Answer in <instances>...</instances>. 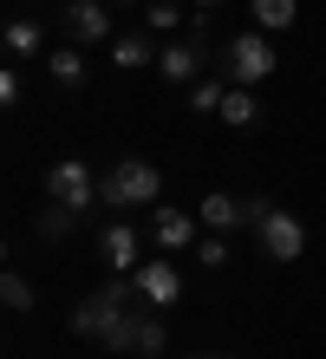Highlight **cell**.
I'll return each mask as SVG.
<instances>
[{
    "mask_svg": "<svg viewBox=\"0 0 326 359\" xmlns=\"http://www.w3.org/2000/svg\"><path fill=\"white\" fill-rule=\"evenodd\" d=\"M144 20H150L157 33H170V27H183V7H177V0H150V7H144Z\"/></svg>",
    "mask_w": 326,
    "mask_h": 359,
    "instance_id": "44dd1931",
    "label": "cell"
},
{
    "mask_svg": "<svg viewBox=\"0 0 326 359\" xmlns=\"http://www.w3.org/2000/svg\"><path fill=\"white\" fill-rule=\"evenodd\" d=\"M72 222H79V209H65V203L46 196V209L33 216V236H39V242H65V236H72Z\"/></svg>",
    "mask_w": 326,
    "mask_h": 359,
    "instance_id": "9a60e30c",
    "label": "cell"
},
{
    "mask_svg": "<svg viewBox=\"0 0 326 359\" xmlns=\"http://www.w3.org/2000/svg\"><path fill=\"white\" fill-rule=\"evenodd\" d=\"M130 294H137V281H111V287L85 294V301L72 307V333L79 340H111V333L124 327V313H130Z\"/></svg>",
    "mask_w": 326,
    "mask_h": 359,
    "instance_id": "7a4b0ae2",
    "label": "cell"
},
{
    "mask_svg": "<svg viewBox=\"0 0 326 359\" xmlns=\"http://www.w3.org/2000/svg\"><path fill=\"white\" fill-rule=\"evenodd\" d=\"M222 124H235V131H254L261 124V98H254V86H229V98H222V111H215Z\"/></svg>",
    "mask_w": 326,
    "mask_h": 359,
    "instance_id": "4fadbf2b",
    "label": "cell"
},
{
    "mask_svg": "<svg viewBox=\"0 0 326 359\" xmlns=\"http://www.w3.org/2000/svg\"><path fill=\"white\" fill-rule=\"evenodd\" d=\"M144 242H137V229H130V222H111V229H98V262H111L118 274H137L144 262Z\"/></svg>",
    "mask_w": 326,
    "mask_h": 359,
    "instance_id": "8fae6325",
    "label": "cell"
},
{
    "mask_svg": "<svg viewBox=\"0 0 326 359\" xmlns=\"http://www.w3.org/2000/svg\"><path fill=\"white\" fill-rule=\"evenodd\" d=\"M46 72H53V86L59 92H85V53H46Z\"/></svg>",
    "mask_w": 326,
    "mask_h": 359,
    "instance_id": "2e32d148",
    "label": "cell"
},
{
    "mask_svg": "<svg viewBox=\"0 0 326 359\" xmlns=\"http://www.w3.org/2000/svg\"><path fill=\"white\" fill-rule=\"evenodd\" d=\"M130 281H137V301H150V307H177V301H183V274H177V262H144Z\"/></svg>",
    "mask_w": 326,
    "mask_h": 359,
    "instance_id": "9c48e42d",
    "label": "cell"
},
{
    "mask_svg": "<svg viewBox=\"0 0 326 359\" xmlns=\"http://www.w3.org/2000/svg\"><path fill=\"white\" fill-rule=\"evenodd\" d=\"M261 203H268V196L242 203V196H229V189H209V196L196 203V216H203V229H254L261 222Z\"/></svg>",
    "mask_w": 326,
    "mask_h": 359,
    "instance_id": "52a82bcc",
    "label": "cell"
},
{
    "mask_svg": "<svg viewBox=\"0 0 326 359\" xmlns=\"http://www.w3.org/2000/svg\"><path fill=\"white\" fill-rule=\"evenodd\" d=\"M0 104H20V72H0Z\"/></svg>",
    "mask_w": 326,
    "mask_h": 359,
    "instance_id": "603a6c76",
    "label": "cell"
},
{
    "mask_svg": "<svg viewBox=\"0 0 326 359\" xmlns=\"http://www.w3.org/2000/svg\"><path fill=\"white\" fill-rule=\"evenodd\" d=\"M196 7H222V0H196Z\"/></svg>",
    "mask_w": 326,
    "mask_h": 359,
    "instance_id": "d4e9b609",
    "label": "cell"
},
{
    "mask_svg": "<svg viewBox=\"0 0 326 359\" xmlns=\"http://www.w3.org/2000/svg\"><path fill=\"white\" fill-rule=\"evenodd\" d=\"M254 242H261V255H268V262H300V248H307V222H300L294 209H274V203H261Z\"/></svg>",
    "mask_w": 326,
    "mask_h": 359,
    "instance_id": "277c9868",
    "label": "cell"
},
{
    "mask_svg": "<svg viewBox=\"0 0 326 359\" xmlns=\"http://www.w3.org/2000/svg\"><path fill=\"white\" fill-rule=\"evenodd\" d=\"M0 301H7V313H33V281H27V274H0Z\"/></svg>",
    "mask_w": 326,
    "mask_h": 359,
    "instance_id": "d6986e66",
    "label": "cell"
},
{
    "mask_svg": "<svg viewBox=\"0 0 326 359\" xmlns=\"http://www.w3.org/2000/svg\"><path fill=\"white\" fill-rule=\"evenodd\" d=\"M196 359H229V353H196Z\"/></svg>",
    "mask_w": 326,
    "mask_h": 359,
    "instance_id": "cb8c5ba5",
    "label": "cell"
},
{
    "mask_svg": "<svg viewBox=\"0 0 326 359\" xmlns=\"http://www.w3.org/2000/svg\"><path fill=\"white\" fill-rule=\"evenodd\" d=\"M0 46H7L13 59H33V53H46V27H39V20H7V33H0Z\"/></svg>",
    "mask_w": 326,
    "mask_h": 359,
    "instance_id": "5bb4252c",
    "label": "cell"
},
{
    "mask_svg": "<svg viewBox=\"0 0 326 359\" xmlns=\"http://www.w3.org/2000/svg\"><path fill=\"white\" fill-rule=\"evenodd\" d=\"M104 7H111V0H104Z\"/></svg>",
    "mask_w": 326,
    "mask_h": 359,
    "instance_id": "484cf974",
    "label": "cell"
},
{
    "mask_svg": "<svg viewBox=\"0 0 326 359\" xmlns=\"http://www.w3.org/2000/svg\"><path fill=\"white\" fill-rule=\"evenodd\" d=\"M65 33H72L79 46L118 39V33H111V7H104V0H72V7H65Z\"/></svg>",
    "mask_w": 326,
    "mask_h": 359,
    "instance_id": "30bf717a",
    "label": "cell"
},
{
    "mask_svg": "<svg viewBox=\"0 0 326 359\" xmlns=\"http://www.w3.org/2000/svg\"><path fill=\"white\" fill-rule=\"evenodd\" d=\"M203 27H196L189 39H170V46H157V72L170 79V86H196L203 79Z\"/></svg>",
    "mask_w": 326,
    "mask_h": 359,
    "instance_id": "ba28073f",
    "label": "cell"
},
{
    "mask_svg": "<svg viewBox=\"0 0 326 359\" xmlns=\"http://www.w3.org/2000/svg\"><path fill=\"white\" fill-rule=\"evenodd\" d=\"M46 196L85 216V209H92V196H98V177H92V163H79V157H59L53 170H46Z\"/></svg>",
    "mask_w": 326,
    "mask_h": 359,
    "instance_id": "5b68a950",
    "label": "cell"
},
{
    "mask_svg": "<svg viewBox=\"0 0 326 359\" xmlns=\"http://www.w3.org/2000/svg\"><path fill=\"white\" fill-rule=\"evenodd\" d=\"M274 66H280V53L268 46V33H235L229 53H222V79L229 86H261Z\"/></svg>",
    "mask_w": 326,
    "mask_h": 359,
    "instance_id": "3957f363",
    "label": "cell"
},
{
    "mask_svg": "<svg viewBox=\"0 0 326 359\" xmlns=\"http://www.w3.org/2000/svg\"><path fill=\"white\" fill-rule=\"evenodd\" d=\"M196 262H203V268H229V242H222V236L196 242Z\"/></svg>",
    "mask_w": 326,
    "mask_h": 359,
    "instance_id": "7402d4cb",
    "label": "cell"
},
{
    "mask_svg": "<svg viewBox=\"0 0 326 359\" xmlns=\"http://www.w3.org/2000/svg\"><path fill=\"white\" fill-rule=\"evenodd\" d=\"M254 20H261V33H280L300 20V0H254Z\"/></svg>",
    "mask_w": 326,
    "mask_h": 359,
    "instance_id": "ac0fdd59",
    "label": "cell"
},
{
    "mask_svg": "<svg viewBox=\"0 0 326 359\" xmlns=\"http://www.w3.org/2000/svg\"><path fill=\"white\" fill-rule=\"evenodd\" d=\"M144 59H157V46H150L144 33H118V39H111V66H118V72H137Z\"/></svg>",
    "mask_w": 326,
    "mask_h": 359,
    "instance_id": "e0dca14e",
    "label": "cell"
},
{
    "mask_svg": "<svg viewBox=\"0 0 326 359\" xmlns=\"http://www.w3.org/2000/svg\"><path fill=\"white\" fill-rule=\"evenodd\" d=\"M104 346H111V353H137V359H157V353L170 346V333H163L157 313H124V327H118Z\"/></svg>",
    "mask_w": 326,
    "mask_h": 359,
    "instance_id": "8992f818",
    "label": "cell"
},
{
    "mask_svg": "<svg viewBox=\"0 0 326 359\" xmlns=\"http://www.w3.org/2000/svg\"><path fill=\"white\" fill-rule=\"evenodd\" d=\"M157 196H163V170L150 157H118L98 177V203H111V209H150Z\"/></svg>",
    "mask_w": 326,
    "mask_h": 359,
    "instance_id": "6da1fadb",
    "label": "cell"
},
{
    "mask_svg": "<svg viewBox=\"0 0 326 359\" xmlns=\"http://www.w3.org/2000/svg\"><path fill=\"white\" fill-rule=\"evenodd\" d=\"M196 222H203V216H189V209H157V216H150V236H157V248L177 255V248L196 242Z\"/></svg>",
    "mask_w": 326,
    "mask_h": 359,
    "instance_id": "7c38bea8",
    "label": "cell"
},
{
    "mask_svg": "<svg viewBox=\"0 0 326 359\" xmlns=\"http://www.w3.org/2000/svg\"><path fill=\"white\" fill-rule=\"evenodd\" d=\"M222 98H229V79H196L189 86V111H222Z\"/></svg>",
    "mask_w": 326,
    "mask_h": 359,
    "instance_id": "ffe728a7",
    "label": "cell"
}]
</instances>
